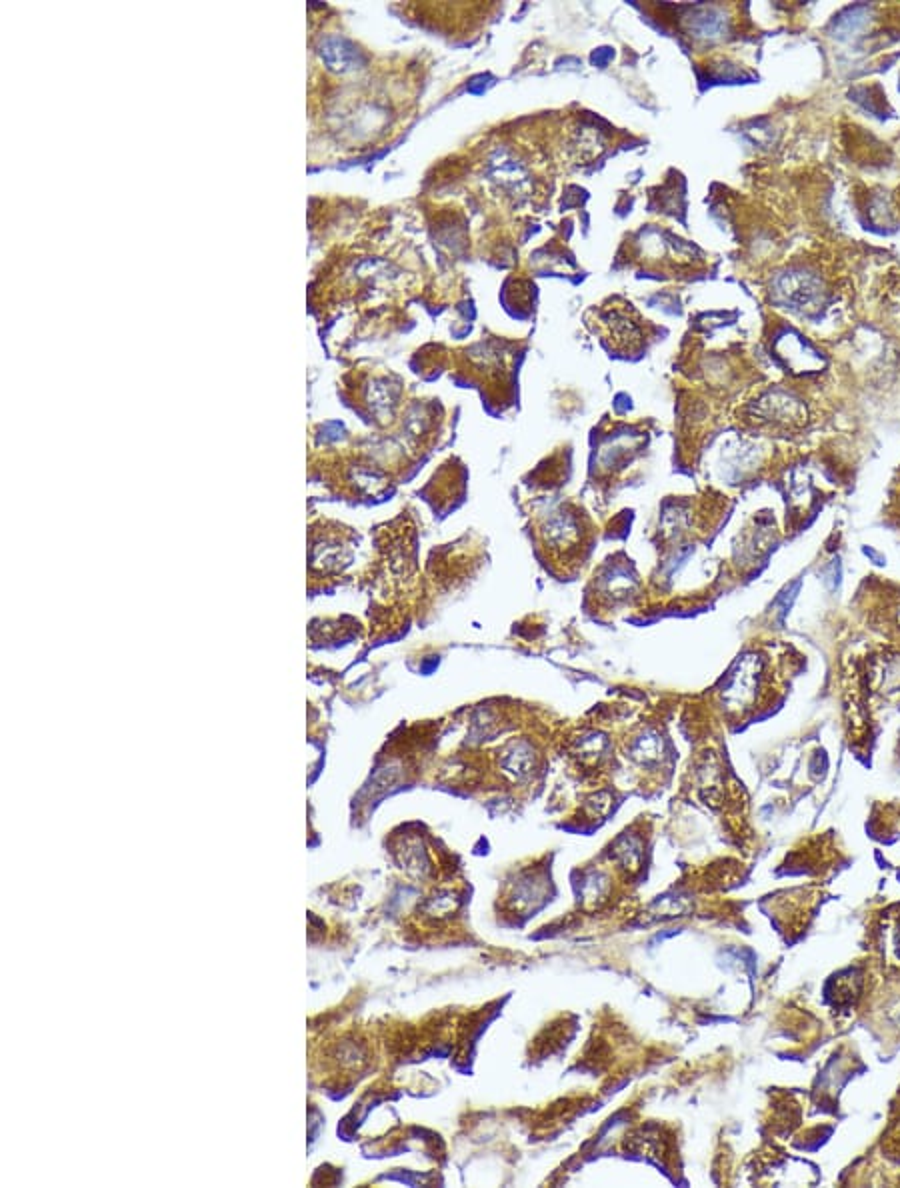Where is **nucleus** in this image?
Masks as SVG:
<instances>
[{
  "mask_svg": "<svg viewBox=\"0 0 900 1188\" xmlns=\"http://www.w3.org/2000/svg\"><path fill=\"white\" fill-rule=\"evenodd\" d=\"M772 298L780 306L790 310H814L822 304L824 284L822 280L804 268H790L778 274L772 282Z\"/></svg>",
  "mask_w": 900,
  "mask_h": 1188,
  "instance_id": "1",
  "label": "nucleus"
},
{
  "mask_svg": "<svg viewBox=\"0 0 900 1188\" xmlns=\"http://www.w3.org/2000/svg\"><path fill=\"white\" fill-rule=\"evenodd\" d=\"M758 412L766 420L782 422V424H796L802 422L806 416V406L794 394L784 390H772L758 402Z\"/></svg>",
  "mask_w": 900,
  "mask_h": 1188,
  "instance_id": "2",
  "label": "nucleus"
},
{
  "mask_svg": "<svg viewBox=\"0 0 900 1188\" xmlns=\"http://www.w3.org/2000/svg\"><path fill=\"white\" fill-rule=\"evenodd\" d=\"M786 338H788L786 340L788 348L784 352H780V356H784L786 362L792 368L802 370V372H814V370H818L824 364L822 356L806 340H802L798 334L788 332Z\"/></svg>",
  "mask_w": 900,
  "mask_h": 1188,
  "instance_id": "3",
  "label": "nucleus"
},
{
  "mask_svg": "<svg viewBox=\"0 0 900 1188\" xmlns=\"http://www.w3.org/2000/svg\"><path fill=\"white\" fill-rule=\"evenodd\" d=\"M868 20H870L868 6H862V4L850 6L834 18L832 32L836 38H850V36H856L858 32H862L866 28Z\"/></svg>",
  "mask_w": 900,
  "mask_h": 1188,
  "instance_id": "4",
  "label": "nucleus"
},
{
  "mask_svg": "<svg viewBox=\"0 0 900 1188\" xmlns=\"http://www.w3.org/2000/svg\"><path fill=\"white\" fill-rule=\"evenodd\" d=\"M690 30L700 38H716L724 30V16L714 8H702L692 16Z\"/></svg>",
  "mask_w": 900,
  "mask_h": 1188,
  "instance_id": "5",
  "label": "nucleus"
},
{
  "mask_svg": "<svg viewBox=\"0 0 900 1188\" xmlns=\"http://www.w3.org/2000/svg\"><path fill=\"white\" fill-rule=\"evenodd\" d=\"M898 624H900V616H898ZM900 628V626H898Z\"/></svg>",
  "mask_w": 900,
  "mask_h": 1188,
  "instance_id": "6",
  "label": "nucleus"
}]
</instances>
